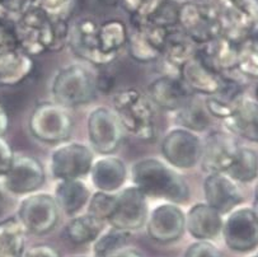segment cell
I'll return each mask as SVG.
<instances>
[{"instance_id":"1","label":"cell","mask_w":258,"mask_h":257,"mask_svg":"<svg viewBox=\"0 0 258 257\" xmlns=\"http://www.w3.org/2000/svg\"><path fill=\"white\" fill-rule=\"evenodd\" d=\"M14 27L19 48L32 58L57 53L69 45V18L50 16L35 4L17 18Z\"/></svg>"},{"instance_id":"2","label":"cell","mask_w":258,"mask_h":257,"mask_svg":"<svg viewBox=\"0 0 258 257\" xmlns=\"http://www.w3.org/2000/svg\"><path fill=\"white\" fill-rule=\"evenodd\" d=\"M130 176L133 185L148 199L182 205L191 196V190L183 176L167 162L157 158H145L134 163Z\"/></svg>"},{"instance_id":"3","label":"cell","mask_w":258,"mask_h":257,"mask_svg":"<svg viewBox=\"0 0 258 257\" xmlns=\"http://www.w3.org/2000/svg\"><path fill=\"white\" fill-rule=\"evenodd\" d=\"M155 106L149 95L136 88H125L112 97V110L123 130L141 141L157 138Z\"/></svg>"},{"instance_id":"4","label":"cell","mask_w":258,"mask_h":257,"mask_svg":"<svg viewBox=\"0 0 258 257\" xmlns=\"http://www.w3.org/2000/svg\"><path fill=\"white\" fill-rule=\"evenodd\" d=\"M96 94V74L79 63L61 68L51 82L53 102L68 110L89 104Z\"/></svg>"},{"instance_id":"5","label":"cell","mask_w":258,"mask_h":257,"mask_svg":"<svg viewBox=\"0 0 258 257\" xmlns=\"http://www.w3.org/2000/svg\"><path fill=\"white\" fill-rule=\"evenodd\" d=\"M219 16L223 36L240 43L258 28V0H205Z\"/></svg>"},{"instance_id":"6","label":"cell","mask_w":258,"mask_h":257,"mask_svg":"<svg viewBox=\"0 0 258 257\" xmlns=\"http://www.w3.org/2000/svg\"><path fill=\"white\" fill-rule=\"evenodd\" d=\"M74 121L69 110L56 102H40L28 119V130L36 140L45 144H61L69 140Z\"/></svg>"},{"instance_id":"7","label":"cell","mask_w":258,"mask_h":257,"mask_svg":"<svg viewBox=\"0 0 258 257\" xmlns=\"http://www.w3.org/2000/svg\"><path fill=\"white\" fill-rule=\"evenodd\" d=\"M178 27L199 46L223 36L220 18L205 2H186L181 4Z\"/></svg>"},{"instance_id":"8","label":"cell","mask_w":258,"mask_h":257,"mask_svg":"<svg viewBox=\"0 0 258 257\" xmlns=\"http://www.w3.org/2000/svg\"><path fill=\"white\" fill-rule=\"evenodd\" d=\"M60 217L59 205L52 195L35 192L23 197L18 207L17 218L27 233L36 236L47 234L57 226Z\"/></svg>"},{"instance_id":"9","label":"cell","mask_w":258,"mask_h":257,"mask_svg":"<svg viewBox=\"0 0 258 257\" xmlns=\"http://www.w3.org/2000/svg\"><path fill=\"white\" fill-rule=\"evenodd\" d=\"M93 163L92 148L82 143L65 141L51 154V176L57 181L82 180L89 176Z\"/></svg>"},{"instance_id":"10","label":"cell","mask_w":258,"mask_h":257,"mask_svg":"<svg viewBox=\"0 0 258 257\" xmlns=\"http://www.w3.org/2000/svg\"><path fill=\"white\" fill-rule=\"evenodd\" d=\"M123 127L113 110L97 107L87 120V134L91 148L101 156H112L123 140Z\"/></svg>"},{"instance_id":"11","label":"cell","mask_w":258,"mask_h":257,"mask_svg":"<svg viewBox=\"0 0 258 257\" xmlns=\"http://www.w3.org/2000/svg\"><path fill=\"white\" fill-rule=\"evenodd\" d=\"M160 151L165 162L176 170H191L200 165L203 140L196 133L177 127L165 134Z\"/></svg>"},{"instance_id":"12","label":"cell","mask_w":258,"mask_h":257,"mask_svg":"<svg viewBox=\"0 0 258 257\" xmlns=\"http://www.w3.org/2000/svg\"><path fill=\"white\" fill-rule=\"evenodd\" d=\"M46 171L42 162L30 154H16L11 170L3 177V187L17 196L35 194L43 186Z\"/></svg>"},{"instance_id":"13","label":"cell","mask_w":258,"mask_h":257,"mask_svg":"<svg viewBox=\"0 0 258 257\" xmlns=\"http://www.w3.org/2000/svg\"><path fill=\"white\" fill-rule=\"evenodd\" d=\"M99 23L93 18H80L70 27L69 47L77 58L97 68L107 67L117 58L101 50L98 40Z\"/></svg>"},{"instance_id":"14","label":"cell","mask_w":258,"mask_h":257,"mask_svg":"<svg viewBox=\"0 0 258 257\" xmlns=\"http://www.w3.org/2000/svg\"><path fill=\"white\" fill-rule=\"evenodd\" d=\"M148 217V197L136 186L131 185L117 192V205L107 223L112 228L134 232L147 224Z\"/></svg>"},{"instance_id":"15","label":"cell","mask_w":258,"mask_h":257,"mask_svg":"<svg viewBox=\"0 0 258 257\" xmlns=\"http://www.w3.org/2000/svg\"><path fill=\"white\" fill-rule=\"evenodd\" d=\"M221 234L234 252H250L258 247V218L252 208H237L224 220Z\"/></svg>"},{"instance_id":"16","label":"cell","mask_w":258,"mask_h":257,"mask_svg":"<svg viewBox=\"0 0 258 257\" xmlns=\"http://www.w3.org/2000/svg\"><path fill=\"white\" fill-rule=\"evenodd\" d=\"M239 146L235 136L228 130L210 131L203 140L201 170L208 175L226 173L234 162Z\"/></svg>"},{"instance_id":"17","label":"cell","mask_w":258,"mask_h":257,"mask_svg":"<svg viewBox=\"0 0 258 257\" xmlns=\"http://www.w3.org/2000/svg\"><path fill=\"white\" fill-rule=\"evenodd\" d=\"M147 233L158 243H172L183 236L186 231V213L172 202H163L149 213Z\"/></svg>"},{"instance_id":"18","label":"cell","mask_w":258,"mask_h":257,"mask_svg":"<svg viewBox=\"0 0 258 257\" xmlns=\"http://www.w3.org/2000/svg\"><path fill=\"white\" fill-rule=\"evenodd\" d=\"M128 35V54L141 64L153 63L162 58L163 48L169 29L153 26L149 23L131 24Z\"/></svg>"},{"instance_id":"19","label":"cell","mask_w":258,"mask_h":257,"mask_svg":"<svg viewBox=\"0 0 258 257\" xmlns=\"http://www.w3.org/2000/svg\"><path fill=\"white\" fill-rule=\"evenodd\" d=\"M205 202L220 213L228 215L243 202L242 191L238 183L226 173H211L204 181Z\"/></svg>"},{"instance_id":"20","label":"cell","mask_w":258,"mask_h":257,"mask_svg":"<svg viewBox=\"0 0 258 257\" xmlns=\"http://www.w3.org/2000/svg\"><path fill=\"white\" fill-rule=\"evenodd\" d=\"M148 90L153 105L168 112L179 111L194 95L179 75L174 74H164L154 79Z\"/></svg>"},{"instance_id":"21","label":"cell","mask_w":258,"mask_h":257,"mask_svg":"<svg viewBox=\"0 0 258 257\" xmlns=\"http://www.w3.org/2000/svg\"><path fill=\"white\" fill-rule=\"evenodd\" d=\"M179 78L194 94L205 97H210L220 92L224 84V74H219L206 67L200 60L197 54L181 68Z\"/></svg>"},{"instance_id":"22","label":"cell","mask_w":258,"mask_h":257,"mask_svg":"<svg viewBox=\"0 0 258 257\" xmlns=\"http://www.w3.org/2000/svg\"><path fill=\"white\" fill-rule=\"evenodd\" d=\"M197 56L200 60L219 74H228L237 70L238 43L224 36L199 46Z\"/></svg>"},{"instance_id":"23","label":"cell","mask_w":258,"mask_h":257,"mask_svg":"<svg viewBox=\"0 0 258 257\" xmlns=\"http://www.w3.org/2000/svg\"><path fill=\"white\" fill-rule=\"evenodd\" d=\"M223 226V215L206 202H197L186 213V231L197 241H213Z\"/></svg>"},{"instance_id":"24","label":"cell","mask_w":258,"mask_h":257,"mask_svg":"<svg viewBox=\"0 0 258 257\" xmlns=\"http://www.w3.org/2000/svg\"><path fill=\"white\" fill-rule=\"evenodd\" d=\"M244 83L232 73L224 74V84L220 92L206 97L205 104L214 119L225 120L232 116L244 98Z\"/></svg>"},{"instance_id":"25","label":"cell","mask_w":258,"mask_h":257,"mask_svg":"<svg viewBox=\"0 0 258 257\" xmlns=\"http://www.w3.org/2000/svg\"><path fill=\"white\" fill-rule=\"evenodd\" d=\"M89 176L97 191L114 194L122 188L127 180V167L117 157L102 156L98 161H94Z\"/></svg>"},{"instance_id":"26","label":"cell","mask_w":258,"mask_h":257,"mask_svg":"<svg viewBox=\"0 0 258 257\" xmlns=\"http://www.w3.org/2000/svg\"><path fill=\"white\" fill-rule=\"evenodd\" d=\"M35 59L19 47L0 50V87H16L30 78Z\"/></svg>"},{"instance_id":"27","label":"cell","mask_w":258,"mask_h":257,"mask_svg":"<svg viewBox=\"0 0 258 257\" xmlns=\"http://www.w3.org/2000/svg\"><path fill=\"white\" fill-rule=\"evenodd\" d=\"M197 50L199 45H196L179 27H174L168 31L162 59L165 67L172 70L170 74L179 75L181 68L196 56Z\"/></svg>"},{"instance_id":"28","label":"cell","mask_w":258,"mask_h":257,"mask_svg":"<svg viewBox=\"0 0 258 257\" xmlns=\"http://www.w3.org/2000/svg\"><path fill=\"white\" fill-rule=\"evenodd\" d=\"M225 130L234 136L258 143V101L244 97L232 116L223 121Z\"/></svg>"},{"instance_id":"29","label":"cell","mask_w":258,"mask_h":257,"mask_svg":"<svg viewBox=\"0 0 258 257\" xmlns=\"http://www.w3.org/2000/svg\"><path fill=\"white\" fill-rule=\"evenodd\" d=\"M91 196V190L82 180L59 181L53 195L59 209L70 218L79 215V213L88 205Z\"/></svg>"},{"instance_id":"30","label":"cell","mask_w":258,"mask_h":257,"mask_svg":"<svg viewBox=\"0 0 258 257\" xmlns=\"http://www.w3.org/2000/svg\"><path fill=\"white\" fill-rule=\"evenodd\" d=\"M181 127H184L192 133H205L213 125L211 114L206 107L205 98H199L194 94L188 102L176 112Z\"/></svg>"},{"instance_id":"31","label":"cell","mask_w":258,"mask_h":257,"mask_svg":"<svg viewBox=\"0 0 258 257\" xmlns=\"http://www.w3.org/2000/svg\"><path fill=\"white\" fill-rule=\"evenodd\" d=\"M27 231L17 217L0 220V257H22Z\"/></svg>"},{"instance_id":"32","label":"cell","mask_w":258,"mask_h":257,"mask_svg":"<svg viewBox=\"0 0 258 257\" xmlns=\"http://www.w3.org/2000/svg\"><path fill=\"white\" fill-rule=\"evenodd\" d=\"M106 222L92 217L88 213L77 215L65 227V236L74 244H87L96 242L103 233Z\"/></svg>"},{"instance_id":"33","label":"cell","mask_w":258,"mask_h":257,"mask_svg":"<svg viewBox=\"0 0 258 257\" xmlns=\"http://www.w3.org/2000/svg\"><path fill=\"white\" fill-rule=\"evenodd\" d=\"M130 29L120 19H108L99 24L98 40L101 50L107 55L117 58L120 51L127 46Z\"/></svg>"},{"instance_id":"34","label":"cell","mask_w":258,"mask_h":257,"mask_svg":"<svg viewBox=\"0 0 258 257\" xmlns=\"http://www.w3.org/2000/svg\"><path fill=\"white\" fill-rule=\"evenodd\" d=\"M226 175L237 183H249L258 178V156L253 149L239 146L237 157Z\"/></svg>"},{"instance_id":"35","label":"cell","mask_w":258,"mask_h":257,"mask_svg":"<svg viewBox=\"0 0 258 257\" xmlns=\"http://www.w3.org/2000/svg\"><path fill=\"white\" fill-rule=\"evenodd\" d=\"M237 72L250 79L258 78V42L253 36L238 43Z\"/></svg>"},{"instance_id":"36","label":"cell","mask_w":258,"mask_h":257,"mask_svg":"<svg viewBox=\"0 0 258 257\" xmlns=\"http://www.w3.org/2000/svg\"><path fill=\"white\" fill-rule=\"evenodd\" d=\"M131 238V232L121 231L112 228L106 233L98 237L93 246V252L96 257H107L108 254L123 248Z\"/></svg>"},{"instance_id":"37","label":"cell","mask_w":258,"mask_h":257,"mask_svg":"<svg viewBox=\"0 0 258 257\" xmlns=\"http://www.w3.org/2000/svg\"><path fill=\"white\" fill-rule=\"evenodd\" d=\"M117 205V192H104V191H97L92 194L87 205V213L92 217L101 219L107 223V220L113 214L114 209Z\"/></svg>"},{"instance_id":"38","label":"cell","mask_w":258,"mask_h":257,"mask_svg":"<svg viewBox=\"0 0 258 257\" xmlns=\"http://www.w3.org/2000/svg\"><path fill=\"white\" fill-rule=\"evenodd\" d=\"M178 14H179V6L174 0H165L164 3L160 6V8L149 17L145 21L135 22L131 24L139 23H149L153 26L162 27V28L170 29L174 27H178Z\"/></svg>"},{"instance_id":"39","label":"cell","mask_w":258,"mask_h":257,"mask_svg":"<svg viewBox=\"0 0 258 257\" xmlns=\"http://www.w3.org/2000/svg\"><path fill=\"white\" fill-rule=\"evenodd\" d=\"M165 0H122V8L130 14L131 23L141 22L152 17Z\"/></svg>"},{"instance_id":"40","label":"cell","mask_w":258,"mask_h":257,"mask_svg":"<svg viewBox=\"0 0 258 257\" xmlns=\"http://www.w3.org/2000/svg\"><path fill=\"white\" fill-rule=\"evenodd\" d=\"M33 4L42 8L52 17L69 18L74 0H33Z\"/></svg>"},{"instance_id":"41","label":"cell","mask_w":258,"mask_h":257,"mask_svg":"<svg viewBox=\"0 0 258 257\" xmlns=\"http://www.w3.org/2000/svg\"><path fill=\"white\" fill-rule=\"evenodd\" d=\"M183 257H223V253L211 241H196L187 247Z\"/></svg>"},{"instance_id":"42","label":"cell","mask_w":258,"mask_h":257,"mask_svg":"<svg viewBox=\"0 0 258 257\" xmlns=\"http://www.w3.org/2000/svg\"><path fill=\"white\" fill-rule=\"evenodd\" d=\"M14 157L16 153L9 141L4 136H0V180H3L4 176L11 170Z\"/></svg>"},{"instance_id":"43","label":"cell","mask_w":258,"mask_h":257,"mask_svg":"<svg viewBox=\"0 0 258 257\" xmlns=\"http://www.w3.org/2000/svg\"><path fill=\"white\" fill-rule=\"evenodd\" d=\"M22 257H61L60 252L50 244H36L26 249Z\"/></svg>"},{"instance_id":"44","label":"cell","mask_w":258,"mask_h":257,"mask_svg":"<svg viewBox=\"0 0 258 257\" xmlns=\"http://www.w3.org/2000/svg\"><path fill=\"white\" fill-rule=\"evenodd\" d=\"M114 85V79L111 74L108 73H98L96 74V88H97V92H101V93H109L112 90Z\"/></svg>"},{"instance_id":"45","label":"cell","mask_w":258,"mask_h":257,"mask_svg":"<svg viewBox=\"0 0 258 257\" xmlns=\"http://www.w3.org/2000/svg\"><path fill=\"white\" fill-rule=\"evenodd\" d=\"M107 257H145V256L141 253L139 249L123 247V248H121V249H118V251L113 252V253L108 254Z\"/></svg>"},{"instance_id":"46","label":"cell","mask_w":258,"mask_h":257,"mask_svg":"<svg viewBox=\"0 0 258 257\" xmlns=\"http://www.w3.org/2000/svg\"><path fill=\"white\" fill-rule=\"evenodd\" d=\"M8 127H9L8 114H7L3 105L0 104V136L6 135L7 131H8Z\"/></svg>"},{"instance_id":"47","label":"cell","mask_w":258,"mask_h":257,"mask_svg":"<svg viewBox=\"0 0 258 257\" xmlns=\"http://www.w3.org/2000/svg\"><path fill=\"white\" fill-rule=\"evenodd\" d=\"M98 2L106 7H117L122 3V0H98Z\"/></svg>"},{"instance_id":"48","label":"cell","mask_w":258,"mask_h":257,"mask_svg":"<svg viewBox=\"0 0 258 257\" xmlns=\"http://www.w3.org/2000/svg\"><path fill=\"white\" fill-rule=\"evenodd\" d=\"M252 209L258 218V181H257V185H255V188H254V201H253Z\"/></svg>"},{"instance_id":"49","label":"cell","mask_w":258,"mask_h":257,"mask_svg":"<svg viewBox=\"0 0 258 257\" xmlns=\"http://www.w3.org/2000/svg\"><path fill=\"white\" fill-rule=\"evenodd\" d=\"M3 185L0 183V202H2V197H3Z\"/></svg>"},{"instance_id":"50","label":"cell","mask_w":258,"mask_h":257,"mask_svg":"<svg viewBox=\"0 0 258 257\" xmlns=\"http://www.w3.org/2000/svg\"><path fill=\"white\" fill-rule=\"evenodd\" d=\"M252 36H253V37L255 38V41H257V42H258V28L255 29V31H254V33H253Z\"/></svg>"},{"instance_id":"51","label":"cell","mask_w":258,"mask_h":257,"mask_svg":"<svg viewBox=\"0 0 258 257\" xmlns=\"http://www.w3.org/2000/svg\"><path fill=\"white\" fill-rule=\"evenodd\" d=\"M255 99L258 101V85H257V88H255Z\"/></svg>"},{"instance_id":"52","label":"cell","mask_w":258,"mask_h":257,"mask_svg":"<svg viewBox=\"0 0 258 257\" xmlns=\"http://www.w3.org/2000/svg\"><path fill=\"white\" fill-rule=\"evenodd\" d=\"M252 257H258V253H257V254H254V256H252Z\"/></svg>"}]
</instances>
